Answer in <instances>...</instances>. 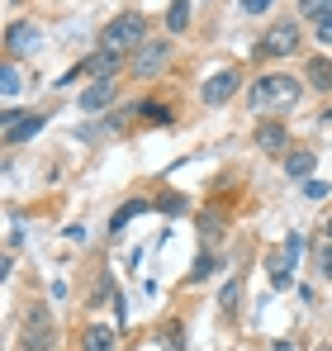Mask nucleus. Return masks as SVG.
<instances>
[{
	"instance_id": "nucleus-25",
	"label": "nucleus",
	"mask_w": 332,
	"mask_h": 351,
	"mask_svg": "<svg viewBox=\"0 0 332 351\" xmlns=\"http://www.w3.org/2000/svg\"><path fill=\"white\" fill-rule=\"evenodd\" d=\"M209 271H214V261H209V256H200V261H195V276H190V280H204Z\"/></svg>"
},
{
	"instance_id": "nucleus-22",
	"label": "nucleus",
	"mask_w": 332,
	"mask_h": 351,
	"mask_svg": "<svg viewBox=\"0 0 332 351\" xmlns=\"http://www.w3.org/2000/svg\"><path fill=\"white\" fill-rule=\"evenodd\" d=\"M318 43H323V48H332V14H323V19H318Z\"/></svg>"
},
{
	"instance_id": "nucleus-23",
	"label": "nucleus",
	"mask_w": 332,
	"mask_h": 351,
	"mask_svg": "<svg viewBox=\"0 0 332 351\" xmlns=\"http://www.w3.org/2000/svg\"><path fill=\"white\" fill-rule=\"evenodd\" d=\"M237 5H242V10H247V14H261V10H271V5H276V0H237Z\"/></svg>"
},
{
	"instance_id": "nucleus-5",
	"label": "nucleus",
	"mask_w": 332,
	"mask_h": 351,
	"mask_svg": "<svg viewBox=\"0 0 332 351\" xmlns=\"http://www.w3.org/2000/svg\"><path fill=\"white\" fill-rule=\"evenodd\" d=\"M166 62H171V43H162V38H152V43H143V48H138V53L128 58V71L147 81V76H157V71H162Z\"/></svg>"
},
{
	"instance_id": "nucleus-4",
	"label": "nucleus",
	"mask_w": 332,
	"mask_h": 351,
	"mask_svg": "<svg viewBox=\"0 0 332 351\" xmlns=\"http://www.w3.org/2000/svg\"><path fill=\"white\" fill-rule=\"evenodd\" d=\"M261 53H266V58H294V53H299V24H294V19L271 24V29L261 34Z\"/></svg>"
},
{
	"instance_id": "nucleus-21",
	"label": "nucleus",
	"mask_w": 332,
	"mask_h": 351,
	"mask_svg": "<svg viewBox=\"0 0 332 351\" xmlns=\"http://www.w3.org/2000/svg\"><path fill=\"white\" fill-rule=\"evenodd\" d=\"M157 209H162V214H185V199H180V195H162Z\"/></svg>"
},
{
	"instance_id": "nucleus-17",
	"label": "nucleus",
	"mask_w": 332,
	"mask_h": 351,
	"mask_svg": "<svg viewBox=\"0 0 332 351\" xmlns=\"http://www.w3.org/2000/svg\"><path fill=\"white\" fill-rule=\"evenodd\" d=\"M166 29H171V34H185V29H190V0H176V5L166 10Z\"/></svg>"
},
{
	"instance_id": "nucleus-9",
	"label": "nucleus",
	"mask_w": 332,
	"mask_h": 351,
	"mask_svg": "<svg viewBox=\"0 0 332 351\" xmlns=\"http://www.w3.org/2000/svg\"><path fill=\"white\" fill-rule=\"evenodd\" d=\"M0 123H5V143H29V138H38V133H43V123H48V119H43V114H14V110H5Z\"/></svg>"
},
{
	"instance_id": "nucleus-1",
	"label": "nucleus",
	"mask_w": 332,
	"mask_h": 351,
	"mask_svg": "<svg viewBox=\"0 0 332 351\" xmlns=\"http://www.w3.org/2000/svg\"><path fill=\"white\" fill-rule=\"evenodd\" d=\"M299 95H304V86L294 76H261L252 86V110L257 114H280V110H294Z\"/></svg>"
},
{
	"instance_id": "nucleus-15",
	"label": "nucleus",
	"mask_w": 332,
	"mask_h": 351,
	"mask_svg": "<svg viewBox=\"0 0 332 351\" xmlns=\"http://www.w3.org/2000/svg\"><path fill=\"white\" fill-rule=\"evenodd\" d=\"M152 204H157V199H128V204L110 219V233H123V223H128V219H138V214H143V209H152Z\"/></svg>"
},
{
	"instance_id": "nucleus-20",
	"label": "nucleus",
	"mask_w": 332,
	"mask_h": 351,
	"mask_svg": "<svg viewBox=\"0 0 332 351\" xmlns=\"http://www.w3.org/2000/svg\"><path fill=\"white\" fill-rule=\"evenodd\" d=\"M313 266H318V276H323V280H332V242H323V247L313 252Z\"/></svg>"
},
{
	"instance_id": "nucleus-13",
	"label": "nucleus",
	"mask_w": 332,
	"mask_h": 351,
	"mask_svg": "<svg viewBox=\"0 0 332 351\" xmlns=\"http://www.w3.org/2000/svg\"><path fill=\"white\" fill-rule=\"evenodd\" d=\"M257 147L261 152H280L285 147V123H261L257 128Z\"/></svg>"
},
{
	"instance_id": "nucleus-10",
	"label": "nucleus",
	"mask_w": 332,
	"mask_h": 351,
	"mask_svg": "<svg viewBox=\"0 0 332 351\" xmlns=\"http://www.w3.org/2000/svg\"><path fill=\"white\" fill-rule=\"evenodd\" d=\"M114 95H119L114 81H91V86L81 90V110H86V114H100V110H110V105H114Z\"/></svg>"
},
{
	"instance_id": "nucleus-6",
	"label": "nucleus",
	"mask_w": 332,
	"mask_h": 351,
	"mask_svg": "<svg viewBox=\"0 0 332 351\" xmlns=\"http://www.w3.org/2000/svg\"><path fill=\"white\" fill-rule=\"evenodd\" d=\"M5 48H10V58H29L34 48H43L38 24H34V19H14V24L5 29Z\"/></svg>"
},
{
	"instance_id": "nucleus-7",
	"label": "nucleus",
	"mask_w": 332,
	"mask_h": 351,
	"mask_svg": "<svg viewBox=\"0 0 332 351\" xmlns=\"http://www.w3.org/2000/svg\"><path fill=\"white\" fill-rule=\"evenodd\" d=\"M53 342H57L53 313L34 308V313H29V323H24V351H53Z\"/></svg>"
},
{
	"instance_id": "nucleus-16",
	"label": "nucleus",
	"mask_w": 332,
	"mask_h": 351,
	"mask_svg": "<svg viewBox=\"0 0 332 351\" xmlns=\"http://www.w3.org/2000/svg\"><path fill=\"white\" fill-rule=\"evenodd\" d=\"M313 162H318L313 152H289V157H285V176H294V180H299V176H313Z\"/></svg>"
},
{
	"instance_id": "nucleus-26",
	"label": "nucleus",
	"mask_w": 332,
	"mask_h": 351,
	"mask_svg": "<svg viewBox=\"0 0 332 351\" xmlns=\"http://www.w3.org/2000/svg\"><path fill=\"white\" fill-rule=\"evenodd\" d=\"M143 114L157 119V123H171V114H166V110H157V105H143Z\"/></svg>"
},
{
	"instance_id": "nucleus-19",
	"label": "nucleus",
	"mask_w": 332,
	"mask_h": 351,
	"mask_svg": "<svg viewBox=\"0 0 332 351\" xmlns=\"http://www.w3.org/2000/svg\"><path fill=\"white\" fill-rule=\"evenodd\" d=\"M237 299H242V280L233 276V280H228V290H223V299H219V308H223V313H233V308H237Z\"/></svg>"
},
{
	"instance_id": "nucleus-11",
	"label": "nucleus",
	"mask_w": 332,
	"mask_h": 351,
	"mask_svg": "<svg viewBox=\"0 0 332 351\" xmlns=\"http://www.w3.org/2000/svg\"><path fill=\"white\" fill-rule=\"evenodd\" d=\"M304 81H309L313 90H332V62L328 58H309L304 62Z\"/></svg>"
},
{
	"instance_id": "nucleus-27",
	"label": "nucleus",
	"mask_w": 332,
	"mask_h": 351,
	"mask_svg": "<svg viewBox=\"0 0 332 351\" xmlns=\"http://www.w3.org/2000/svg\"><path fill=\"white\" fill-rule=\"evenodd\" d=\"M328 242H332V219H328Z\"/></svg>"
},
{
	"instance_id": "nucleus-24",
	"label": "nucleus",
	"mask_w": 332,
	"mask_h": 351,
	"mask_svg": "<svg viewBox=\"0 0 332 351\" xmlns=\"http://www.w3.org/2000/svg\"><path fill=\"white\" fill-rule=\"evenodd\" d=\"M304 195H309V199H323V195H328V185H323V180H309V185H304Z\"/></svg>"
},
{
	"instance_id": "nucleus-14",
	"label": "nucleus",
	"mask_w": 332,
	"mask_h": 351,
	"mask_svg": "<svg viewBox=\"0 0 332 351\" xmlns=\"http://www.w3.org/2000/svg\"><path fill=\"white\" fill-rule=\"evenodd\" d=\"M0 90H5V100H14V95L24 90V76H19L14 58H5V66H0Z\"/></svg>"
},
{
	"instance_id": "nucleus-3",
	"label": "nucleus",
	"mask_w": 332,
	"mask_h": 351,
	"mask_svg": "<svg viewBox=\"0 0 332 351\" xmlns=\"http://www.w3.org/2000/svg\"><path fill=\"white\" fill-rule=\"evenodd\" d=\"M304 252H309V237L304 233H285L276 252H271V261H266V271H271V285L285 290L289 280H294V271H299V261H304Z\"/></svg>"
},
{
	"instance_id": "nucleus-8",
	"label": "nucleus",
	"mask_w": 332,
	"mask_h": 351,
	"mask_svg": "<svg viewBox=\"0 0 332 351\" xmlns=\"http://www.w3.org/2000/svg\"><path fill=\"white\" fill-rule=\"evenodd\" d=\"M233 95H237V71H233V66L214 71V76L200 86V100H204L209 110H214V105H223V100H233Z\"/></svg>"
},
{
	"instance_id": "nucleus-2",
	"label": "nucleus",
	"mask_w": 332,
	"mask_h": 351,
	"mask_svg": "<svg viewBox=\"0 0 332 351\" xmlns=\"http://www.w3.org/2000/svg\"><path fill=\"white\" fill-rule=\"evenodd\" d=\"M143 43H147V19H143L138 10H123L119 19L105 24V34H100V48H105V53H119V58H123V53H138Z\"/></svg>"
},
{
	"instance_id": "nucleus-12",
	"label": "nucleus",
	"mask_w": 332,
	"mask_h": 351,
	"mask_svg": "<svg viewBox=\"0 0 332 351\" xmlns=\"http://www.w3.org/2000/svg\"><path fill=\"white\" fill-rule=\"evenodd\" d=\"M81 347H86V351H114V328H105V323H95V328H86V337H81Z\"/></svg>"
},
{
	"instance_id": "nucleus-18",
	"label": "nucleus",
	"mask_w": 332,
	"mask_h": 351,
	"mask_svg": "<svg viewBox=\"0 0 332 351\" xmlns=\"http://www.w3.org/2000/svg\"><path fill=\"white\" fill-rule=\"evenodd\" d=\"M299 14H304V19H313V24H318V19H323V14H332V0H299Z\"/></svg>"
}]
</instances>
